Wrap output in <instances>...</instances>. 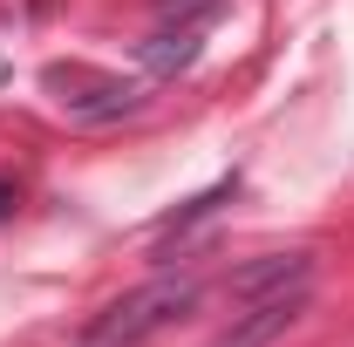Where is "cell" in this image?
I'll use <instances>...</instances> for the list:
<instances>
[{"mask_svg":"<svg viewBox=\"0 0 354 347\" xmlns=\"http://www.w3.org/2000/svg\"><path fill=\"white\" fill-rule=\"evenodd\" d=\"M198 279L184 272V279H150V286H136V293H123V300H109L95 320L82 327V341L75 347H143L150 334H164V327H177L191 306H198Z\"/></svg>","mask_w":354,"mask_h":347,"instance_id":"cell-1","label":"cell"},{"mask_svg":"<svg viewBox=\"0 0 354 347\" xmlns=\"http://www.w3.org/2000/svg\"><path fill=\"white\" fill-rule=\"evenodd\" d=\"M307 279H313V252H266V259L232 272V300L252 306V300H272V293H293Z\"/></svg>","mask_w":354,"mask_h":347,"instance_id":"cell-2","label":"cell"},{"mask_svg":"<svg viewBox=\"0 0 354 347\" xmlns=\"http://www.w3.org/2000/svg\"><path fill=\"white\" fill-rule=\"evenodd\" d=\"M307 313V286H293V293H272V300H252V313L225 334L218 347H272L279 334H293V320Z\"/></svg>","mask_w":354,"mask_h":347,"instance_id":"cell-3","label":"cell"},{"mask_svg":"<svg viewBox=\"0 0 354 347\" xmlns=\"http://www.w3.org/2000/svg\"><path fill=\"white\" fill-rule=\"evenodd\" d=\"M68 123H116V116H136L143 109V88L116 82V75H88V95H62Z\"/></svg>","mask_w":354,"mask_h":347,"instance_id":"cell-4","label":"cell"},{"mask_svg":"<svg viewBox=\"0 0 354 347\" xmlns=\"http://www.w3.org/2000/svg\"><path fill=\"white\" fill-rule=\"evenodd\" d=\"M136 62H143L150 75H177V68H191V62H198V28H171V21H164V28L143 41Z\"/></svg>","mask_w":354,"mask_h":347,"instance_id":"cell-5","label":"cell"},{"mask_svg":"<svg viewBox=\"0 0 354 347\" xmlns=\"http://www.w3.org/2000/svg\"><path fill=\"white\" fill-rule=\"evenodd\" d=\"M232 198H239V171H232V177H218L212 191H198L191 205H177L171 218H157V238H184V232H191L198 218H212V212H218V205H232Z\"/></svg>","mask_w":354,"mask_h":347,"instance_id":"cell-6","label":"cell"},{"mask_svg":"<svg viewBox=\"0 0 354 347\" xmlns=\"http://www.w3.org/2000/svg\"><path fill=\"white\" fill-rule=\"evenodd\" d=\"M225 0H157V14L171 21V28H198L205 14H218Z\"/></svg>","mask_w":354,"mask_h":347,"instance_id":"cell-7","label":"cell"},{"mask_svg":"<svg viewBox=\"0 0 354 347\" xmlns=\"http://www.w3.org/2000/svg\"><path fill=\"white\" fill-rule=\"evenodd\" d=\"M14 205H21V191H14V184H7V177H0V225H7V218H14Z\"/></svg>","mask_w":354,"mask_h":347,"instance_id":"cell-8","label":"cell"}]
</instances>
